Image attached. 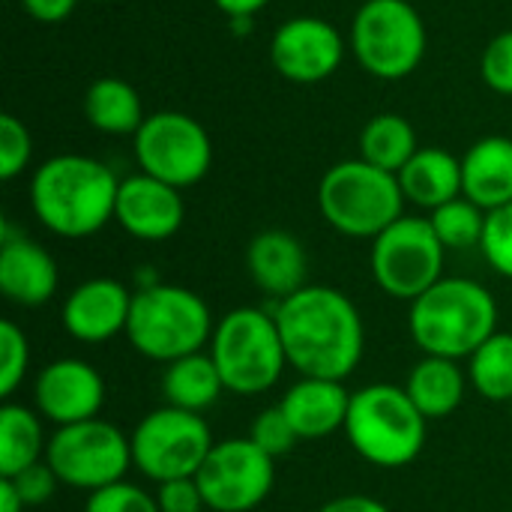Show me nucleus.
Returning a JSON list of instances; mask_svg holds the SVG:
<instances>
[{"instance_id": "412c9836", "label": "nucleus", "mask_w": 512, "mask_h": 512, "mask_svg": "<svg viewBox=\"0 0 512 512\" xmlns=\"http://www.w3.org/2000/svg\"><path fill=\"white\" fill-rule=\"evenodd\" d=\"M462 195L486 213L512 204V138L486 135L462 156Z\"/></svg>"}, {"instance_id": "ddd939ff", "label": "nucleus", "mask_w": 512, "mask_h": 512, "mask_svg": "<svg viewBox=\"0 0 512 512\" xmlns=\"http://www.w3.org/2000/svg\"><path fill=\"white\" fill-rule=\"evenodd\" d=\"M276 459L252 438L216 441L195 474L204 504L213 512H252L267 501L276 483Z\"/></svg>"}, {"instance_id": "2eb2a0df", "label": "nucleus", "mask_w": 512, "mask_h": 512, "mask_svg": "<svg viewBox=\"0 0 512 512\" xmlns=\"http://www.w3.org/2000/svg\"><path fill=\"white\" fill-rule=\"evenodd\" d=\"M33 402L57 429L96 420L105 405V381L87 360L63 357L39 369L33 381Z\"/></svg>"}, {"instance_id": "473e14b6", "label": "nucleus", "mask_w": 512, "mask_h": 512, "mask_svg": "<svg viewBox=\"0 0 512 512\" xmlns=\"http://www.w3.org/2000/svg\"><path fill=\"white\" fill-rule=\"evenodd\" d=\"M84 512H159V504L156 495L120 480L114 486L90 492L84 501Z\"/></svg>"}, {"instance_id": "39448f33", "label": "nucleus", "mask_w": 512, "mask_h": 512, "mask_svg": "<svg viewBox=\"0 0 512 512\" xmlns=\"http://www.w3.org/2000/svg\"><path fill=\"white\" fill-rule=\"evenodd\" d=\"M429 420L417 411L405 387L369 384L351 393L345 438L360 459L375 468H405L426 447Z\"/></svg>"}, {"instance_id": "4c0bfd02", "label": "nucleus", "mask_w": 512, "mask_h": 512, "mask_svg": "<svg viewBox=\"0 0 512 512\" xmlns=\"http://www.w3.org/2000/svg\"><path fill=\"white\" fill-rule=\"evenodd\" d=\"M21 6L39 24H60L75 12L78 0H21Z\"/></svg>"}, {"instance_id": "5701e85b", "label": "nucleus", "mask_w": 512, "mask_h": 512, "mask_svg": "<svg viewBox=\"0 0 512 512\" xmlns=\"http://www.w3.org/2000/svg\"><path fill=\"white\" fill-rule=\"evenodd\" d=\"M468 384V372L459 366V360L426 354L411 369L405 390L426 420H444L465 402Z\"/></svg>"}, {"instance_id": "a211bd4d", "label": "nucleus", "mask_w": 512, "mask_h": 512, "mask_svg": "<svg viewBox=\"0 0 512 512\" xmlns=\"http://www.w3.org/2000/svg\"><path fill=\"white\" fill-rule=\"evenodd\" d=\"M57 261L24 234H3L0 246V291L9 303L36 309L45 306L57 291Z\"/></svg>"}, {"instance_id": "79ce46f5", "label": "nucleus", "mask_w": 512, "mask_h": 512, "mask_svg": "<svg viewBox=\"0 0 512 512\" xmlns=\"http://www.w3.org/2000/svg\"><path fill=\"white\" fill-rule=\"evenodd\" d=\"M90 3H111V0H90Z\"/></svg>"}, {"instance_id": "bb28decb", "label": "nucleus", "mask_w": 512, "mask_h": 512, "mask_svg": "<svg viewBox=\"0 0 512 512\" xmlns=\"http://www.w3.org/2000/svg\"><path fill=\"white\" fill-rule=\"evenodd\" d=\"M417 150V132L402 114H378L360 132V159L390 174H399Z\"/></svg>"}, {"instance_id": "f704fd0d", "label": "nucleus", "mask_w": 512, "mask_h": 512, "mask_svg": "<svg viewBox=\"0 0 512 512\" xmlns=\"http://www.w3.org/2000/svg\"><path fill=\"white\" fill-rule=\"evenodd\" d=\"M480 72H483V81L495 93L512 96V30L498 33L486 45L483 60H480Z\"/></svg>"}, {"instance_id": "aec40b11", "label": "nucleus", "mask_w": 512, "mask_h": 512, "mask_svg": "<svg viewBox=\"0 0 512 512\" xmlns=\"http://www.w3.org/2000/svg\"><path fill=\"white\" fill-rule=\"evenodd\" d=\"M246 267H249L252 282L264 294L285 300L297 294L300 288H306L309 258H306L303 243L294 234L270 228L252 237L246 249Z\"/></svg>"}, {"instance_id": "7c9ffc66", "label": "nucleus", "mask_w": 512, "mask_h": 512, "mask_svg": "<svg viewBox=\"0 0 512 512\" xmlns=\"http://www.w3.org/2000/svg\"><path fill=\"white\" fill-rule=\"evenodd\" d=\"M33 156V138L30 129L15 117L3 114L0 117V180H15Z\"/></svg>"}, {"instance_id": "0eeeda50", "label": "nucleus", "mask_w": 512, "mask_h": 512, "mask_svg": "<svg viewBox=\"0 0 512 512\" xmlns=\"http://www.w3.org/2000/svg\"><path fill=\"white\" fill-rule=\"evenodd\" d=\"M210 357L228 393L258 396L279 384L288 357L276 318L255 306L231 309L216 321Z\"/></svg>"}, {"instance_id": "4468645a", "label": "nucleus", "mask_w": 512, "mask_h": 512, "mask_svg": "<svg viewBox=\"0 0 512 512\" xmlns=\"http://www.w3.org/2000/svg\"><path fill=\"white\" fill-rule=\"evenodd\" d=\"M342 33L318 15H297L279 24L270 39L273 69L294 84H318L336 75L345 60Z\"/></svg>"}, {"instance_id": "1a4fd4ad", "label": "nucleus", "mask_w": 512, "mask_h": 512, "mask_svg": "<svg viewBox=\"0 0 512 512\" xmlns=\"http://www.w3.org/2000/svg\"><path fill=\"white\" fill-rule=\"evenodd\" d=\"M444 243L429 216H402L372 240V279L393 300L414 303L444 279Z\"/></svg>"}, {"instance_id": "dca6fc26", "label": "nucleus", "mask_w": 512, "mask_h": 512, "mask_svg": "<svg viewBox=\"0 0 512 512\" xmlns=\"http://www.w3.org/2000/svg\"><path fill=\"white\" fill-rule=\"evenodd\" d=\"M186 216L180 189L171 183H162L150 174H132L120 180L114 219L120 228L144 243L168 240L180 231Z\"/></svg>"}, {"instance_id": "a878e982", "label": "nucleus", "mask_w": 512, "mask_h": 512, "mask_svg": "<svg viewBox=\"0 0 512 512\" xmlns=\"http://www.w3.org/2000/svg\"><path fill=\"white\" fill-rule=\"evenodd\" d=\"M45 450L48 441L42 432V414L6 402L0 408V477H18L30 465L42 462Z\"/></svg>"}, {"instance_id": "f8f14e48", "label": "nucleus", "mask_w": 512, "mask_h": 512, "mask_svg": "<svg viewBox=\"0 0 512 512\" xmlns=\"http://www.w3.org/2000/svg\"><path fill=\"white\" fill-rule=\"evenodd\" d=\"M132 150L141 174L177 189L201 183L213 165V141L207 129L183 111L147 114L141 129L132 135Z\"/></svg>"}, {"instance_id": "20e7f679", "label": "nucleus", "mask_w": 512, "mask_h": 512, "mask_svg": "<svg viewBox=\"0 0 512 512\" xmlns=\"http://www.w3.org/2000/svg\"><path fill=\"white\" fill-rule=\"evenodd\" d=\"M213 330L216 324L204 297L183 285L153 282L132 294L123 336L141 357L168 366L180 357L210 348Z\"/></svg>"}, {"instance_id": "f03ea898", "label": "nucleus", "mask_w": 512, "mask_h": 512, "mask_svg": "<svg viewBox=\"0 0 512 512\" xmlns=\"http://www.w3.org/2000/svg\"><path fill=\"white\" fill-rule=\"evenodd\" d=\"M120 180L117 174L81 153H60L42 162L30 177L33 216L57 237L81 240L114 219Z\"/></svg>"}, {"instance_id": "b1692460", "label": "nucleus", "mask_w": 512, "mask_h": 512, "mask_svg": "<svg viewBox=\"0 0 512 512\" xmlns=\"http://www.w3.org/2000/svg\"><path fill=\"white\" fill-rule=\"evenodd\" d=\"M222 393H225V384L210 351L180 357L168 363L162 372V396H165V405L171 408L204 414L207 408L219 402Z\"/></svg>"}, {"instance_id": "4be33fe9", "label": "nucleus", "mask_w": 512, "mask_h": 512, "mask_svg": "<svg viewBox=\"0 0 512 512\" xmlns=\"http://www.w3.org/2000/svg\"><path fill=\"white\" fill-rule=\"evenodd\" d=\"M396 177L405 201L429 213L462 195V159L444 147H420Z\"/></svg>"}, {"instance_id": "6e6552de", "label": "nucleus", "mask_w": 512, "mask_h": 512, "mask_svg": "<svg viewBox=\"0 0 512 512\" xmlns=\"http://www.w3.org/2000/svg\"><path fill=\"white\" fill-rule=\"evenodd\" d=\"M426 24L408 0H366L351 21V51L357 63L381 78H408L426 57Z\"/></svg>"}, {"instance_id": "f3484780", "label": "nucleus", "mask_w": 512, "mask_h": 512, "mask_svg": "<svg viewBox=\"0 0 512 512\" xmlns=\"http://www.w3.org/2000/svg\"><path fill=\"white\" fill-rule=\"evenodd\" d=\"M129 309H132V294L123 282L99 276L81 282L60 309V324L63 330L87 345L108 342L120 333H126L129 324Z\"/></svg>"}, {"instance_id": "72a5a7b5", "label": "nucleus", "mask_w": 512, "mask_h": 512, "mask_svg": "<svg viewBox=\"0 0 512 512\" xmlns=\"http://www.w3.org/2000/svg\"><path fill=\"white\" fill-rule=\"evenodd\" d=\"M249 438L267 453V456H273V459H279V456H288L294 447H297V432L291 429V423H288V417L282 414V408L279 405H273V408H267V411H261L255 420H252V429H249Z\"/></svg>"}, {"instance_id": "c85d7f7f", "label": "nucleus", "mask_w": 512, "mask_h": 512, "mask_svg": "<svg viewBox=\"0 0 512 512\" xmlns=\"http://www.w3.org/2000/svg\"><path fill=\"white\" fill-rule=\"evenodd\" d=\"M429 222H432L438 240L444 243V249H474L483 243L486 210L477 207L471 198L459 195V198L441 204L438 210H432Z\"/></svg>"}, {"instance_id": "9b49d317", "label": "nucleus", "mask_w": 512, "mask_h": 512, "mask_svg": "<svg viewBox=\"0 0 512 512\" xmlns=\"http://www.w3.org/2000/svg\"><path fill=\"white\" fill-rule=\"evenodd\" d=\"M129 441L132 465L156 486L180 477H195L216 444L201 414L171 405L150 411L135 426Z\"/></svg>"}, {"instance_id": "423d86ee", "label": "nucleus", "mask_w": 512, "mask_h": 512, "mask_svg": "<svg viewBox=\"0 0 512 512\" xmlns=\"http://www.w3.org/2000/svg\"><path fill=\"white\" fill-rule=\"evenodd\" d=\"M318 207L339 234L375 240L405 216V195L396 174L366 159H345L321 177Z\"/></svg>"}, {"instance_id": "2f4dec72", "label": "nucleus", "mask_w": 512, "mask_h": 512, "mask_svg": "<svg viewBox=\"0 0 512 512\" xmlns=\"http://www.w3.org/2000/svg\"><path fill=\"white\" fill-rule=\"evenodd\" d=\"M480 249L495 273L512 279V204L486 213V231Z\"/></svg>"}, {"instance_id": "393cba45", "label": "nucleus", "mask_w": 512, "mask_h": 512, "mask_svg": "<svg viewBox=\"0 0 512 512\" xmlns=\"http://www.w3.org/2000/svg\"><path fill=\"white\" fill-rule=\"evenodd\" d=\"M84 117L105 135H135L147 120L138 90L123 78H96L84 93Z\"/></svg>"}, {"instance_id": "c9c22d12", "label": "nucleus", "mask_w": 512, "mask_h": 512, "mask_svg": "<svg viewBox=\"0 0 512 512\" xmlns=\"http://www.w3.org/2000/svg\"><path fill=\"white\" fill-rule=\"evenodd\" d=\"M3 480H6V477H3ZM9 483L15 486V492L21 495V501H24L27 507H39V504L51 501L54 492H57V486H60L54 468H51L45 459L36 462V465H30V468L21 471L18 477H9Z\"/></svg>"}, {"instance_id": "7ed1b4c3", "label": "nucleus", "mask_w": 512, "mask_h": 512, "mask_svg": "<svg viewBox=\"0 0 512 512\" xmlns=\"http://www.w3.org/2000/svg\"><path fill=\"white\" fill-rule=\"evenodd\" d=\"M408 330L429 357L465 360L498 333V303L474 279H441L411 303Z\"/></svg>"}, {"instance_id": "58836bf2", "label": "nucleus", "mask_w": 512, "mask_h": 512, "mask_svg": "<svg viewBox=\"0 0 512 512\" xmlns=\"http://www.w3.org/2000/svg\"><path fill=\"white\" fill-rule=\"evenodd\" d=\"M318 512H390V507H384L381 501L369 495H342V498L327 501Z\"/></svg>"}, {"instance_id": "c03bdc74", "label": "nucleus", "mask_w": 512, "mask_h": 512, "mask_svg": "<svg viewBox=\"0 0 512 512\" xmlns=\"http://www.w3.org/2000/svg\"><path fill=\"white\" fill-rule=\"evenodd\" d=\"M201 512H213V510H201Z\"/></svg>"}, {"instance_id": "cd10ccee", "label": "nucleus", "mask_w": 512, "mask_h": 512, "mask_svg": "<svg viewBox=\"0 0 512 512\" xmlns=\"http://www.w3.org/2000/svg\"><path fill=\"white\" fill-rule=\"evenodd\" d=\"M468 381L489 402H512V333H492L468 357Z\"/></svg>"}, {"instance_id": "c756f323", "label": "nucleus", "mask_w": 512, "mask_h": 512, "mask_svg": "<svg viewBox=\"0 0 512 512\" xmlns=\"http://www.w3.org/2000/svg\"><path fill=\"white\" fill-rule=\"evenodd\" d=\"M30 366V345L27 333L15 321H0V396L9 399Z\"/></svg>"}, {"instance_id": "37998d69", "label": "nucleus", "mask_w": 512, "mask_h": 512, "mask_svg": "<svg viewBox=\"0 0 512 512\" xmlns=\"http://www.w3.org/2000/svg\"><path fill=\"white\" fill-rule=\"evenodd\" d=\"M510 417H512V402H510Z\"/></svg>"}, {"instance_id": "a19ab883", "label": "nucleus", "mask_w": 512, "mask_h": 512, "mask_svg": "<svg viewBox=\"0 0 512 512\" xmlns=\"http://www.w3.org/2000/svg\"><path fill=\"white\" fill-rule=\"evenodd\" d=\"M27 504L21 501V495L15 492V486L9 480L0 477V512H24Z\"/></svg>"}, {"instance_id": "9d476101", "label": "nucleus", "mask_w": 512, "mask_h": 512, "mask_svg": "<svg viewBox=\"0 0 512 512\" xmlns=\"http://www.w3.org/2000/svg\"><path fill=\"white\" fill-rule=\"evenodd\" d=\"M45 462L63 486L96 492L114 486L132 468V441L108 420H84L60 426L48 438Z\"/></svg>"}, {"instance_id": "e433bc0d", "label": "nucleus", "mask_w": 512, "mask_h": 512, "mask_svg": "<svg viewBox=\"0 0 512 512\" xmlns=\"http://www.w3.org/2000/svg\"><path fill=\"white\" fill-rule=\"evenodd\" d=\"M156 504L159 512H201L207 510L201 486L195 477H180L156 486Z\"/></svg>"}, {"instance_id": "ea45409f", "label": "nucleus", "mask_w": 512, "mask_h": 512, "mask_svg": "<svg viewBox=\"0 0 512 512\" xmlns=\"http://www.w3.org/2000/svg\"><path fill=\"white\" fill-rule=\"evenodd\" d=\"M228 18H234V21H246V18H252L255 12H261L270 0H213Z\"/></svg>"}, {"instance_id": "f257e3e1", "label": "nucleus", "mask_w": 512, "mask_h": 512, "mask_svg": "<svg viewBox=\"0 0 512 512\" xmlns=\"http://www.w3.org/2000/svg\"><path fill=\"white\" fill-rule=\"evenodd\" d=\"M276 327L288 366L300 378L345 381L363 360V315L348 294L330 285H306L279 300Z\"/></svg>"}, {"instance_id": "6ab92c4d", "label": "nucleus", "mask_w": 512, "mask_h": 512, "mask_svg": "<svg viewBox=\"0 0 512 512\" xmlns=\"http://www.w3.org/2000/svg\"><path fill=\"white\" fill-rule=\"evenodd\" d=\"M279 408L300 441H321L345 429L351 393L345 390L342 381L300 378L297 384L288 387Z\"/></svg>"}]
</instances>
